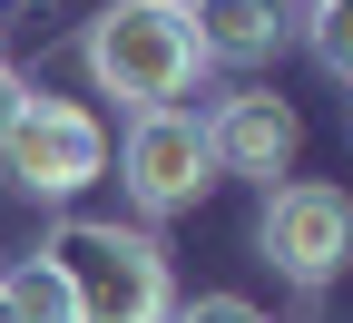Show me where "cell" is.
I'll list each match as a JSON object with an SVG mask.
<instances>
[{
    "mask_svg": "<svg viewBox=\"0 0 353 323\" xmlns=\"http://www.w3.org/2000/svg\"><path fill=\"white\" fill-rule=\"evenodd\" d=\"M39 264L59 274L69 294V323H167L176 284H167V245L148 236V225H59L50 245H39Z\"/></svg>",
    "mask_w": 353,
    "mask_h": 323,
    "instance_id": "1",
    "label": "cell"
},
{
    "mask_svg": "<svg viewBox=\"0 0 353 323\" xmlns=\"http://www.w3.org/2000/svg\"><path fill=\"white\" fill-rule=\"evenodd\" d=\"M79 59L99 79V98H118L128 118L138 108H176L196 88V69H206L176 0H108V10L79 30Z\"/></svg>",
    "mask_w": 353,
    "mask_h": 323,
    "instance_id": "2",
    "label": "cell"
},
{
    "mask_svg": "<svg viewBox=\"0 0 353 323\" xmlns=\"http://www.w3.org/2000/svg\"><path fill=\"white\" fill-rule=\"evenodd\" d=\"M99 167H108V127L79 98H30L20 127L0 137V176L39 206H69L79 187H99Z\"/></svg>",
    "mask_w": 353,
    "mask_h": 323,
    "instance_id": "3",
    "label": "cell"
},
{
    "mask_svg": "<svg viewBox=\"0 0 353 323\" xmlns=\"http://www.w3.org/2000/svg\"><path fill=\"white\" fill-rule=\"evenodd\" d=\"M255 255L275 264L285 284H334L343 255H353V206H343V187H324V176L275 187L265 216H255Z\"/></svg>",
    "mask_w": 353,
    "mask_h": 323,
    "instance_id": "4",
    "label": "cell"
},
{
    "mask_svg": "<svg viewBox=\"0 0 353 323\" xmlns=\"http://www.w3.org/2000/svg\"><path fill=\"white\" fill-rule=\"evenodd\" d=\"M118 176L138 216H176L216 187V157H206V118L196 108H138L128 118V147H118Z\"/></svg>",
    "mask_w": 353,
    "mask_h": 323,
    "instance_id": "5",
    "label": "cell"
},
{
    "mask_svg": "<svg viewBox=\"0 0 353 323\" xmlns=\"http://www.w3.org/2000/svg\"><path fill=\"white\" fill-rule=\"evenodd\" d=\"M294 147H304V118L275 98V88H236V98H216L206 108V157H216V176H275L294 167Z\"/></svg>",
    "mask_w": 353,
    "mask_h": 323,
    "instance_id": "6",
    "label": "cell"
},
{
    "mask_svg": "<svg viewBox=\"0 0 353 323\" xmlns=\"http://www.w3.org/2000/svg\"><path fill=\"white\" fill-rule=\"evenodd\" d=\"M285 0H187V39L196 59H226V69H255L285 50Z\"/></svg>",
    "mask_w": 353,
    "mask_h": 323,
    "instance_id": "7",
    "label": "cell"
},
{
    "mask_svg": "<svg viewBox=\"0 0 353 323\" xmlns=\"http://www.w3.org/2000/svg\"><path fill=\"white\" fill-rule=\"evenodd\" d=\"M304 50L324 59V79L353 69V0H314V10H304Z\"/></svg>",
    "mask_w": 353,
    "mask_h": 323,
    "instance_id": "8",
    "label": "cell"
},
{
    "mask_svg": "<svg viewBox=\"0 0 353 323\" xmlns=\"http://www.w3.org/2000/svg\"><path fill=\"white\" fill-rule=\"evenodd\" d=\"M0 294H10V313H20V323H69V294H59V274H50V264L0 274Z\"/></svg>",
    "mask_w": 353,
    "mask_h": 323,
    "instance_id": "9",
    "label": "cell"
},
{
    "mask_svg": "<svg viewBox=\"0 0 353 323\" xmlns=\"http://www.w3.org/2000/svg\"><path fill=\"white\" fill-rule=\"evenodd\" d=\"M167 323H265L245 294H196V304H167Z\"/></svg>",
    "mask_w": 353,
    "mask_h": 323,
    "instance_id": "10",
    "label": "cell"
},
{
    "mask_svg": "<svg viewBox=\"0 0 353 323\" xmlns=\"http://www.w3.org/2000/svg\"><path fill=\"white\" fill-rule=\"evenodd\" d=\"M30 98H39V88H30V79H20L10 59H0V137H10V127H20V108H30Z\"/></svg>",
    "mask_w": 353,
    "mask_h": 323,
    "instance_id": "11",
    "label": "cell"
},
{
    "mask_svg": "<svg viewBox=\"0 0 353 323\" xmlns=\"http://www.w3.org/2000/svg\"><path fill=\"white\" fill-rule=\"evenodd\" d=\"M0 323H20V313H10V294H0Z\"/></svg>",
    "mask_w": 353,
    "mask_h": 323,
    "instance_id": "12",
    "label": "cell"
},
{
    "mask_svg": "<svg viewBox=\"0 0 353 323\" xmlns=\"http://www.w3.org/2000/svg\"><path fill=\"white\" fill-rule=\"evenodd\" d=\"M20 10H39V0H20Z\"/></svg>",
    "mask_w": 353,
    "mask_h": 323,
    "instance_id": "13",
    "label": "cell"
},
{
    "mask_svg": "<svg viewBox=\"0 0 353 323\" xmlns=\"http://www.w3.org/2000/svg\"><path fill=\"white\" fill-rule=\"evenodd\" d=\"M176 10H187V0H176Z\"/></svg>",
    "mask_w": 353,
    "mask_h": 323,
    "instance_id": "14",
    "label": "cell"
}]
</instances>
